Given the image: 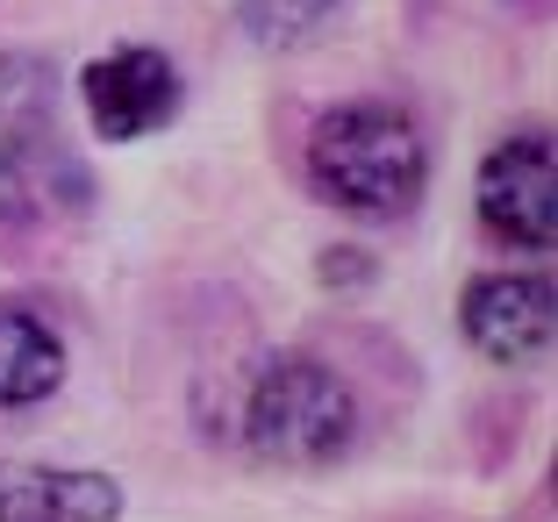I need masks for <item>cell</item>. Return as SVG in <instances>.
<instances>
[{"instance_id": "obj_4", "label": "cell", "mask_w": 558, "mask_h": 522, "mask_svg": "<svg viewBox=\"0 0 558 522\" xmlns=\"http://www.w3.org/2000/svg\"><path fill=\"white\" fill-rule=\"evenodd\" d=\"M80 100L100 144H136V136H158L180 122L186 86L158 44H116L94 65H80Z\"/></svg>"}, {"instance_id": "obj_2", "label": "cell", "mask_w": 558, "mask_h": 522, "mask_svg": "<svg viewBox=\"0 0 558 522\" xmlns=\"http://www.w3.org/2000/svg\"><path fill=\"white\" fill-rule=\"evenodd\" d=\"M351 437H359V401H351L344 373H329L308 351H279L258 365L244 393L251 458H265L279 473H323L351 451Z\"/></svg>"}, {"instance_id": "obj_10", "label": "cell", "mask_w": 558, "mask_h": 522, "mask_svg": "<svg viewBox=\"0 0 558 522\" xmlns=\"http://www.w3.org/2000/svg\"><path fill=\"white\" fill-rule=\"evenodd\" d=\"M337 15H344V0H236L244 36L265 44V50H301L308 36H323Z\"/></svg>"}, {"instance_id": "obj_5", "label": "cell", "mask_w": 558, "mask_h": 522, "mask_svg": "<svg viewBox=\"0 0 558 522\" xmlns=\"http://www.w3.org/2000/svg\"><path fill=\"white\" fill-rule=\"evenodd\" d=\"M94 208V180L86 165L65 150L58 122L44 130H0V229H50Z\"/></svg>"}, {"instance_id": "obj_1", "label": "cell", "mask_w": 558, "mask_h": 522, "mask_svg": "<svg viewBox=\"0 0 558 522\" xmlns=\"http://www.w3.org/2000/svg\"><path fill=\"white\" fill-rule=\"evenodd\" d=\"M308 194L351 222H409L429 194V136L395 100H337L301 150Z\"/></svg>"}, {"instance_id": "obj_6", "label": "cell", "mask_w": 558, "mask_h": 522, "mask_svg": "<svg viewBox=\"0 0 558 522\" xmlns=\"http://www.w3.org/2000/svg\"><path fill=\"white\" fill-rule=\"evenodd\" d=\"M459 329L487 365H530L551 351L558 329V294L544 272H487L465 287Z\"/></svg>"}, {"instance_id": "obj_11", "label": "cell", "mask_w": 558, "mask_h": 522, "mask_svg": "<svg viewBox=\"0 0 558 522\" xmlns=\"http://www.w3.org/2000/svg\"><path fill=\"white\" fill-rule=\"evenodd\" d=\"M365 279H373V258H365V251H337V244L323 251V287H365Z\"/></svg>"}, {"instance_id": "obj_3", "label": "cell", "mask_w": 558, "mask_h": 522, "mask_svg": "<svg viewBox=\"0 0 558 522\" xmlns=\"http://www.w3.org/2000/svg\"><path fill=\"white\" fill-rule=\"evenodd\" d=\"M480 229L509 251H551L558 244V150L551 130H515L480 158L473 180Z\"/></svg>"}, {"instance_id": "obj_9", "label": "cell", "mask_w": 558, "mask_h": 522, "mask_svg": "<svg viewBox=\"0 0 558 522\" xmlns=\"http://www.w3.org/2000/svg\"><path fill=\"white\" fill-rule=\"evenodd\" d=\"M58 108V65L44 50H0V130H44Z\"/></svg>"}, {"instance_id": "obj_8", "label": "cell", "mask_w": 558, "mask_h": 522, "mask_svg": "<svg viewBox=\"0 0 558 522\" xmlns=\"http://www.w3.org/2000/svg\"><path fill=\"white\" fill-rule=\"evenodd\" d=\"M58 387H65V337L29 301H0V415L36 409Z\"/></svg>"}, {"instance_id": "obj_7", "label": "cell", "mask_w": 558, "mask_h": 522, "mask_svg": "<svg viewBox=\"0 0 558 522\" xmlns=\"http://www.w3.org/2000/svg\"><path fill=\"white\" fill-rule=\"evenodd\" d=\"M0 522H122V487L80 465L0 458Z\"/></svg>"}]
</instances>
